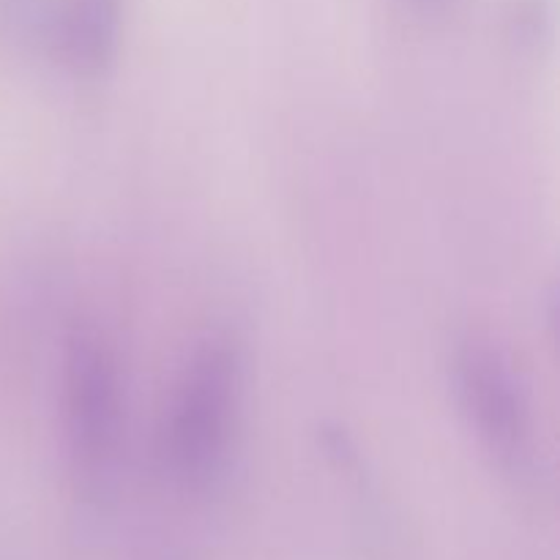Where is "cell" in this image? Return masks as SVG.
<instances>
[{
    "label": "cell",
    "instance_id": "obj_1",
    "mask_svg": "<svg viewBox=\"0 0 560 560\" xmlns=\"http://www.w3.org/2000/svg\"><path fill=\"white\" fill-rule=\"evenodd\" d=\"M241 392V353L230 339L197 350L180 381L164 457L175 481L206 490L224 470Z\"/></svg>",
    "mask_w": 560,
    "mask_h": 560
},
{
    "label": "cell",
    "instance_id": "obj_2",
    "mask_svg": "<svg viewBox=\"0 0 560 560\" xmlns=\"http://www.w3.org/2000/svg\"><path fill=\"white\" fill-rule=\"evenodd\" d=\"M66 430L71 454L85 476L98 479L118 448V364L102 334L77 328L66 342Z\"/></svg>",
    "mask_w": 560,
    "mask_h": 560
},
{
    "label": "cell",
    "instance_id": "obj_3",
    "mask_svg": "<svg viewBox=\"0 0 560 560\" xmlns=\"http://www.w3.org/2000/svg\"><path fill=\"white\" fill-rule=\"evenodd\" d=\"M454 377L470 421L506 468L530 463V413L509 361L485 342H465L454 359Z\"/></svg>",
    "mask_w": 560,
    "mask_h": 560
},
{
    "label": "cell",
    "instance_id": "obj_4",
    "mask_svg": "<svg viewBox=\"0 0 560 560\" xmlns=\"http://www.w3.org/2000/svg\"><path fill=\"white\" fill-rule=\"evenodd\" d=\"M124 0H52L47 49L74 74L96 77L118 49Z\"/></svg>",
    "mask_w": 560,
    "mask_h": 560
},
{
    "label": "cell",
    "instance_id": "obj_5",
    "mask_svg": "<svg viewBox=\"0 0 560 560\" xmlns=\"http://www.w3.org/2000/svg\"><path fill=\"white\" fill-rule=\"evenodd\" d=\"M454 0H410V5L419 11H427V14H435V11H446Z\"/></svg>",
    "mask_w": 560,
    "mask_h": 560
}]
</instances>
